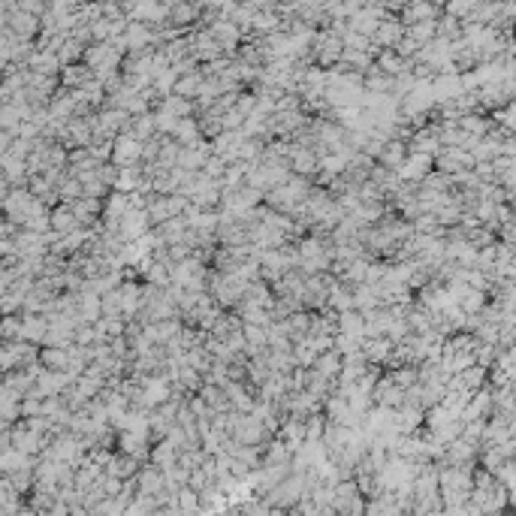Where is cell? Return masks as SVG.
I'll return each instance as SVG.
<instances>
[{"instance_id":"ba28073f","label":"cell","mask_w":516,"mask_h":516,"mask_svg":"<svg viewBox=\"0 0 516 516\" xmlns=\"http://www.w3.org/2000/svg\"><path fill=\"white\" fill-rule=\"evenodd\" d=\"M396 350V342H389V338H366L362 342V357L369 359V366H386V359L393 357Z\"/></svg>"},{"instance_id":"d4e9b609","label":"cell","mask_w":516,"mask_h":516,"mask_svg":"<svg viewBox=\"0 0 516 516\" xmlns=\"http://www.w3.org/2000/svg\"><path fill=\"white\" fill-rule=\"evenodd\" d=\"M160 109L169 112V115L179 118V121H181V118H196V103H191V100H181V97H175V94L163 100ZM160 109H157V112H160Z\"/></svg>"},{"instance_id":"7a4b0ae2","label":"cell","mask_w":516,"mask_h":516,"mask_svg":"<svg viewBox=\"0 0 516 516\" xmlns=\"http://www.w3.org/2000/svg\"><path fill=\"white\" fill-rule=\"evenodd\" d=\"M112 163L121 167V169L139 167V163H142V142L136 139L133 133H121L115 139V154H112Z\"/></svg>"},{"instance_id":"9c48e42d","label":"cell","mask_w":516,"mask_h":516,"mask_svg":"<svg viewBox=\"0 0 516 516\" xmlns=\"http://www.w3.org/2000/svg\"><path fill=\"white\" fill-rule=\"evenodd\" d=\"M374 64H377V70H381L384 75H389V79H399V75H405V73L414 70L411 60L401 58L396 48H389V52H381V55L374 58Z\"/></svg>"},{"instance_id":"30bf717a","label":"cell","mask_w":516,"mask_h":516,"mask_svg":"<svg viewBox=\"0 0 516 516\" xmlns=\"http://www.w3.org/2000/svg\"><path fill=\"white\" fill-rule=\"evenodd\" d=\"M21 320H24V335H21V342L43 347L46 338H48V320L43 317V314H21Z\"/></svg>"},{"instance_id":"d6a6232c","label":"cell","mask_w":516,"mask_h":516,"mask_svg":"<svg viewBox=\"0 0 516 516\" xmlns=\"http://www.w3.org/2000/svg\"><path fill=\"white\" fill-rule=\"evenodd\" d=\"M91 151V157L100 163V167H103V163H112V154H115V142L112 139H94V145L88 148Z\"/></svg>"},{"instance_id":"52a82bcc","label":"cell","mask_w":516,"mask_h":516,"mask_svg":"<svg viewBox=\"0 0 516 516\" xmlns=\"http://www.w3.org/2000/svg\"><path fill=\"white\" fill-rule=\"evenodd\" d=\"M136 483H139V495H148V498H157L163 489L169 486V477L163 474L160 468H154V465H145V468L139 471V477H136Z\"/></svg>"},{"instance_id":"8992f818","label":"cell","mask_w":516,"mask_h":516,"mask_svg":"<svg viewBox=\"0 0 516 516\" xmlns=\"http://www.w3.org/2000/svg\"><path fill=\"white\" fill-rule=\"evenodd\" d=\"M290 169L293 175H302V179H317V172H320V157L314 154L311 148H299L293 145V157H290Z\"/></svg>"},{"instance_id":"484cf974","label":"cell","mask_w":516,"mask_h":516,"mask_svg":"<svg viewBox=\"0 0 516 516\" xmlns=\"http://www.w3.org/2000/svg\"><path fill=\"white\" fill-rule=\"evenodd\" d=\"M40 362L48 372H67L70 369V350H64V347H43Z\"/></svg>"},{"instance_id":"603a6c76","label":"cell","mask_w":516,"mask_h":516,"mask_svg":"<svg viewBox=\"0 0 516 516\" xmlns=\"http://www.w3.org/2000/svg\"><path fill=\"white\" fill-rule=\"evenodd\" d=\"M196 121H199V130H203V139H209V142H215L218 136L226 133V127H223V115H218L215 109H211V112H203V115H199Z\"/></svg>"},{"instance_id":"4316f807","label":"cell","mask_w":516,"mask_h":516,"mask_svg":"<svg viewBox=\"0 0 516 516\" xmlns=\"http://www.w3.org/2000/svg\"><path fill=\"white\" fill-rule=\"evenodd\" d=\"M148 218H151V226H163L167 221H172V215H169V206H167V196H157V194H151V199H148Z\"/></svg>"},{"instance_id":"4dcf8cb0","label":"cell","mask_w":516,"mask_h":516,"mask_svg":"<svg viewBox=\"0 0 516 516\" xmlns=\"http://www.w3.org/2000/svg\"><path fill=\"white\" fill-rule=\"evenodd\" d=\"M21 112L16 106H0V130L4 133H16L19 136V127H21Z\"/></svg>"},{"instance_id":"8d00e7d4","label":"cell","mask_w":516,"mask_h":516,"mask_svg":"<svg viewBox=\"0 0 516 516\" xmlns=\"http://www.w3.org/2000/svg\"><path fill=\"white\" fill-rule=\"evenodd\" d=\"M75 344L79 347H94L97 344V326L94 323H85L75 330Z\"/></svg>"},{"instance_id":"74e56055","label":"cell","mask_w":516,"mask_h":516,"mask_svg":"<svg viewBox=\"0 0 516 516\" xmlns=\"http://www.w3.org/2000/svg\"><path fill=\"white\" fill-rule=\"evenodd\" d=\"M236 112H242L245 118H251V115H254V112H257V94H254V91H242V94H238Z\"/></svg>"},{"instance_id":"277c9868","label":"cell","mask_w":516,"mask_h":516,"mask_svg":"<svg viewBox=\"0 0 516 516\" xmlns=\"http://www.w3.org/2000/svg\"><path fill=\"white\" fill-rule=\"evenodd\" d=\"M405 36H408V31H405V24H401V19L389 16L381 21V28H377V33L372 36V43H374L377 52H389V48H396Z\"/></svg>"},{"instance_id":"7402d4cb","label":"cell","mask_w":516,"mask_h":516,"mask_svg":"<svg viewBox=\"0 0 516 516\" xmlns=\"http://www.w3.org/2000/svg\"><path fill=\"white\" fill-rule=\"evenodd\" d=\"M338 332L354 335V338H366V314H359V311L342 314V317H338Z\"/></svg>"},{"instance_id":"83f0119b","label":"cell","mask_w":516,"mask_h":516,"mask_svg":"<svg viewBox=\"0 0 516 516\" xmlns=\"http://www.w3.org/2000/svg\"><path fill=\"white\" fill-rule=\"evenodd\" d=\"M130 133H133L139 142L154 139V136H157V121H154V112H151V115H139V118H133V124H130Z\"/></svg>"},{"instance_id":"e0dca14e","label":"cell","mask_w":516,"mask_h":516,"mask_svg":"<svg viewBox=\"0 0 516 516\" xmlns=\"http://www.w3.org/2000/svg\"><path fill=\"white\" fill-rule=\"evenodd\" d=\"M393 85L396 79H389V75H384L381 70H377V64L366 73V85H362V91L366 94H374V97H389L393 94Z\"/></svg>"},{"instance_id":"ac0fdd59","label":"cell","mask_w":516,"mask_h":516,"mask_svg":"<svg viewBox=\"0 0 516 516\" xmlns=\"http://www.w3.org/2000/svg\"><path fill=\"white\" fill-rule=\"evenodd\" d=\"M172 139L179 142L181 148H194V145H199V142H203V130H199V121H196V118H181V121H179V130H175Z\"/></svg>"},{"instance_id":"2e32d148","label":"cell","mask_w":516,"mask_h":516,"mask_svg":"<svg viewBox=\"0 0 516 516\" xmlns=\"http://www.w3.org/2000/svg\"><path fill=\"white\" fill-rule=\"evenodd\" d=\"M179 456H181V453L175 450V447H169L167 441L157 444V447H151V465H154V468H160L163 474H169V471L179 468Z\"/></svg>"},{"instance_id":"836d02e7","label":"cell","mask_w":516,"mask_h":516,"mask_svg":"<svg viewBox=\"0 0 516 516\" xmlns=\"http://www.w3.org/2000/svg\"><path fill=\"white\" fill-rule=\"evenodd\" d=\"M100 326H103V332L109 335V342H112V338H124V335H127V320H124V317H103V320H100Z\"/></svg>"},{"instance_id":"6da1fadb","label":"cell","mask_w":516,"mask_h":516,"mask_svg":"<svg viewBox=\"0 0 516 516\" xmlns=\"http://www.w3.org/2000/svg\"><path fill=\"white\" fill-rule=\"evenodd\" d=\"M372 399H374V408H389V411H399V408H405V401H408V389H401V386L393 381V377H389V374H384L381 381H377V386H374Z\"/></svg>"},{"instance_id":"d590c367","label":"cell","mask_w":516,"mask_h":516,"mask_svg":"<svg viewBox=\"0 0 516 516\" xmlns=\"http://www.w3.org/2000/svg\"><path fill=\"white\" fill-rule=\"evenodd\" d=\"M226 169H230V163H226L223 157H209V163H206L203 175H209V179H215V181H223Z\"/></svg>"},{"instance_id":"3957f363","label":"cell","mask_w":516,"mask_h":516,"mask_svg":"<svg viewBox=\"0 0 516 516\" xmlns=\"http://www.w3.org/2000/svg\"><path fill=\"white\" fill-rule=\"evenodd\" d=\"M191 43H194V52H191V58L194 60H199V67H206V64H211V60H218V58H223V48H221V43L211 36L206 28H196L194 33H191Z\"/></svg>"},{"instance_id":"5bb4252c","label":"cell","mask_w":516,"mask_h":516,"mask_svg":"<svg viewBox=\"0 0 516 516\" xmlns=\"http://www.w3.org/2000/svg\"><path fill=\"white\" fill-rule=\"evenodd\" d=\"M408 154H411V148H408V142H401V139H389L386 142V148H384V154H381V167H386V169H393V172H399L401 169V163L408 160Z\"/></svg>"},{"instance_id":"f35d334b","label":"cell","mask_w":516,"mask_h":516,"mask_svg":"<svg viewBox=\"0 0 516 516\" xmlns=\"http://www.w3.org/2000/svg\"><path fill=\"white\" fill-rule=\"evenodd\" d=\"M103 317H121V293L118 290L103 296Z\"/></svg>"},{"instance_id":"1f68e13d","label":"cell","mask_w":516,"mask_h":516,"mask_svg":"<svg viewBox=\"0 0 516 516\" xmlns=\"http://www.w3.org/2000/svg\"><path fill=\"white\" fill-rule=\"evenodd\" d=\"M362 342H366V338H354V335H342V332H338L335 335V350L344 359L347 357H357V354H362Z\"/></svg>"},{"instance_id":"60d3db41","label":"cell","mask_w":516,"mask_h":516,"mask_svg":"<svg viewBox=\"0 0 516 516\" xmlns=\"http://www.w3.org/2000/svg\"><path fill=\"white\" fill-rule=\"evenodd\" d=\"M462 121V130H468V133H483L486 130V124L480 118H459Z\"/></svg>"},{"instance_id":"f1b7e54d","label":"cell","mask_w":516,"mask_h":516,"mask_svg":"<svg viewBox=\"0 0 516 516\" xmlns=\"http://www.w3.org/2000/svg\"><path fill=\"white\" fill-rule=\"evenodd\" d=\"M293 357L299 362V369H314V366H317V359H320V350L305 338V342L293 344Z\"/></svg>"},{"instance_id":"ab89813d","label":"cell","mask_w":516,"mask_h":516,"mask_svg":"<svg viewBox=\"0 0 516 516\" xmlns=\"http://www.w3.org/2000/svg\"><path fill=\"white\" fill-rule=\"evenodd\" d=\"M100 179H103L112 191H115V184L121 179V167H115V163H103V167H100Z\"/></svg>"},{"instance_id":"b9f144b4","label":"cell","mask_w":516,"mask_h":516,"mask_svg":"<svg viewBox=\"0 0 516 516\" xmlns=\"http://www.w3.org/2000/svg\"><path fill=\"white\" fill-rule=\"evenodd\" d=\"M447 12H450V16H465V12H468V6H465V4H450Z\"/></svg>"},{"instance_id":"cb8c5ba5","label":"cell","mask_w":516,"mask_h":516,"mask_svg":"<svg viewBox=\"0 0 516 516\" xmlns=\"http://www.w3.org/2000/svg\"><path fill=\"white\" fill-rule=\"evenodd\" d=\"M330 308L338 311V314H347V311H357L354 308V287H347L338 281L332 287V293H330Z\"/></svg>"},{"instance_id":"9a60e30c","label":"cell","mask_w":516,"mask_h":516,"mask_svg":"<svg viewBox=\"0 0 516 516\" xmlns=\"http://www.w3.org/2000/svg\"><path fill=\"white\" fill-rule=\"evenodd\" d=\"M401 24L405 28H411V24H423V21H435L438 19V6L432 4H405V9H401Z\"/></svg>"},{"instance_id":"8fae6325","label":"cell","mask_w":516,"mask_h":516,"mask_svg":"<svg viewBox=\"0 0 516 516\" xmlns=\"http://www.w3.org/2000/svg\"><path fill=\"white\" fill-rule=\"evenodd\" d=\"M223 393H226V399H230V405H233L236 414H254L257 399L251 396L248 384H236V381H230V384L223 386Z\"/></svg>"},{"instance_id":"e575fe53","label":"cell","mask_w":516,"mask_h":516,"mask_svg":"<svg viewBox=\"0 0 516 516\" xmlns=\"http://www.w3.org/2000/svg\"><path fill=\"white\" fill-rule=\"evenodd\" d=\"M154 121H157V133L160 136H175V130H179V118H172L169 112H154Z\"/></svg>"},{"instance_id":"f546056e","label":"cell","mask_w":516,"mask_h":516,"mask_svg":"<svg viewBox=\"0 0 516 516\" xmlns=\"http://www.w3.org/2000/svg\"><path fill=\"white\" fill-rule=\"evenodd\" d=\"M269 369L272 374H293L299 369V362L293 354H275V350H269Z\"/></svg>"},{"instance_id":"44dd1931","label":"cell","mask_w":516,"mask_h":516,"mask_svg":"<svg viewBox=\"0 0 516 516\" xmlns=\"http://www.w3.org/2000/svg\"><path fill=\"white\" fill-rule=\"evenodd\" d=\"M354 308H357L359 314H372V311L384 308V305H381V296H377L374 287L359 284V287H354Z\"/></svg>"},{"instance_id":"4fadbf2b","label":"cell","mask_w":516,"mask_h":516,"mask_svg":"<svg viewBox=\"0 0 516 516\" xmlns=\"http://www.w3.org/2000/svg\"><path fill=\"white\" fill-rule=\"evenodd\" d=\"M94 79H97V75H94V70L88 67L85 60H82V64L64 67V73H60V85H64V88H70V91H82V88H85V85H91Z\"/></svg>"},{"instance_id":"d6986e66","label":"cell","mask_w":516,"mask_h":516,"mask_svg":"<svg viewBox=\"0 0 516 516\" xmlns=\"http://www.w3.org/2000/svg\"><path fill=\"white\" fill-rule=\"evenodd\" d=\"M468 163H471V157L465 154V151H459V148H444L441 154L435 157V167L441 169L444 175L456 172V169H462V167H468Z\"/></svg>"},{"instance_id":"5b68a950","label":"cell","mask_w":516,"mask_h":516,"mask_svg":"<svg viewBox=\"0 0 516 516\" xmlns=\"http://www.w3.org/2000/svg\"><path fill=\"white\" fill-rule=\"evenodd\" d=\"M432 163H435V157H429V154H408V160L399 169V179L408 184H423L432 175Z\"/></svg>"},{"instance_id":"7c38bea8","label":"cell","mask_w":516,"mask_h":516,"mask_svg":"<svg viewBox=\"0 0 516 516\" xmlns=\"http://www.w3.org/2000/svg\"><path fill=\"white\" fill-rule=\"evenodd\" d=\"M75 230H85V226H82L79 218H75L73 206L60 203L58 209H52V233H58V236H70V233H75Z\"/></svg>"},{"instance_id":"ffe728a7","label":"cell","mask_w":516,"mask_h":516,"mask_svg":"<svg viewBox=\"0 0 516 516\" xmlns=\"http://www.w3.org/2000/svg\"><path fill=\"white\" fill-rule=\"evenodd\" d=\"M342 369H344V357L338 354V350H330V354H320L317 366H314V372L323 374L326 381H338V377H342Z\"/></svg>"}]
</instances>
